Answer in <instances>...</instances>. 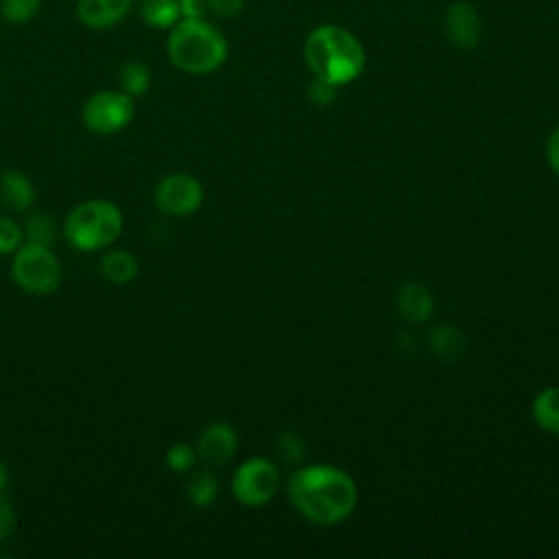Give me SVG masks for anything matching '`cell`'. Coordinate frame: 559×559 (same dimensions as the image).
I'll list each match as a JSON object with an SVG mask.
<instances>
[{"label":"cell","instance_id":"1","mask_svg":"<svg viewBox=\"0 0 559 559\" xmlns=\"http://www.w3.org/2000/svg\"><path fill=\"white\" fill-rule=\"evenodd\" d=\"M286 496L304 520L319 526L345 522L358 504L354 478L328 463L297 467L286 483Z\"/></svg>","mask_w":559,"mask_h":559},{"label":"cell","instance_id":"2","mask_svg":"<svg viewBox=\"0 0 559 559\" xmlns=\"http://www.w3.org/2000/svg\"><path fill=\"white\" fill-rule=\"evenodd\" d=\"M304 61L312 76L338 87L356 81L367 63L362 41L341 24H319L304 41Z\"/></svg>","mask_w":559,"mask_h":559},{"label":"cell","instance_id":"3","mask_svg":"<svg viewBox=\"0 0 559 559\" xmlns=\"http://www.w3.org/2000/svg\"><path fill=\"white\" fill-rule=\"evenodd\" d=\"M168 61L192 76L216 72L229 55V41L218 26L199 20H179L166 39Z\"/></svg>","mask_w":559,"mask_h":559},{"label":"cell","instance_id":"4","mask_svg":"<svg viewBox=\"0 0 559 559\" xmlns=\"http://www.w3.org/2000/svg\"><path fill=\"white\" fill-rule=\"evenodd\" d=\"M124 229L122 210L109 199H87L70 210L63 221V238L83 253L100 251L114 245Z\"/></svg>","mask_w":559,"mask_h":559},{"label":"cell","instance_id":"5","mask_svg":"<svg viewBox=\"0 0 559 559\" xmlns=\"http://www.w3.org/2000/svg\"><path fill=\"white\" fill-rule=\"evenodd\" d=\"M9 273L17 288L37 297L52 295L63 280V269L57 253L37 242H22L11 253Z\"/></svg>","mask_w":559,"mask_h":559},{"label":"cell","instance_id":"6","mask_svg":"<svg viewBox=\"0 0 559 559\" xmlns=\"http://www.w3.org/2000/svg\"><path fill=\"white\" fill-rule=\"evenodd\" d=\"M135 98L122 90L94 92L81 107V120L96 135H114L131 124Z\"/></svg>","mask_w":559,"mask_h":559},{"label":"cell","instance_id":"7","mask_svg":"<svg viewBox=\"0 0 559 559\" xmlns=\"http://www.w3.org/2000/svg\"><path fill=\"white\" fill-rule=\"evenodd\" d=\"M282 485L280 467L275 461L253 456L242 461L231 474V496L245 507H264L271 502Z\"/></svg>","mask_w":559,"mask_h":559},{"label":"cell","instance_id":"8","mask_svg":"<svg viewBox=\"0 0 559 559\" xmlns=\"http://www.w3.org/2000/svg\"><path fill=\"white\" fill-rule=\"evenodd\" d=\"M203 183L190 173H168L164 175L153 192L157 210L168 216H192L203 203Z\"/></svg>","mask_w":559,"mask_h":559},{"label":"cell","instance_id":"9","mask_svg":"<svg viewBox=\"0 0 559 559\" xmlns=\"http://www.w3.org/2000/svg\"><path fill=\"white\" fill-rule=\"evenodd\" d=\"M443 35L456 50H472L483 37L478 9L467 0H454L443 11Z\"/></svg>","mask_w":559,"mask_h":559},{"label":"cell","instance_id":"10","mask_svg":"<svg viewBox=\"0 0 559 559\" xmlns=\"http://www.w3.org/2000/svg\"><path fill=\"white\" fill-rule=\"evenodd\" d=\"M194 450L197 459L205 465H225L234 459L238 450V435L229 424L212 421L199 432Z\"/></svg>","mask_w":559,"mask_h":559},{"label":"cell","instance_id":"11","mask_svg":"<svg viewBox=\"0 0 559 559\" xmlns=\"http://www.w3.org/2000/svg\"><path fill=\"white\" fill-rule=\"evenodd\" d=\"M133 0H76V20L92 31L118 26L131 11Z\"/></svg>","mask_w":559,"mask_h":559},{"label":"cell","instance_id":"12","mask_svg":"<svg viewBox=\"0 0 559 559\" xmlns=\"http://www.w3.org/2000/svg\"><path fill=\"white\" fill-rule=\"evenodd\" d=\"M395 308L408 323H426L435 312V299L430 290L417 282H406L397 288Z\"/></svg>","mask_w":559,"mask_h":559},{"label":"cell","instance_id":"13","mask_svg":"<svg viewBox=\"0 0 559 559\" xmlns=\"http://www.w3.org/2000/svg\"><path fill=\"white\" fill-rule=\"evenodd\" d=\"M37 199V190L33 181L20 170H2L0 173V205L9 212H26L33 207Z\"/></svg>","mask_w":559,"mask_h":559},{"label":"cell","instance_id":"14","mask_svg":"<svg viewBox=\"0 0 559 559\" xmlns=\"http://www.w3.org/2000/svg\"><path fill=\"white\" fill-rule=\"evenodd\" d=\"M100 275L111 282V284H118V286H124V284H131L135 277H138V271H140V262L138 258L127 251V249H109L103 258H100Z\"/></svg>","mask_w":559,"mask_h":559},{"label":"cell","instance_id":"15","mask_svg":"<svg viewBox=\"0 0 559 559\" xmlns=\"http://www.w3.org/2000/svg\"><path fill=\"white\" fill-rule=\"evenodd\" d=\"M531 413L542 430L559 437V386H548L539 391L533 397Z\"/></svg>","mask_w":559,"mask_h":559},{"label":"cell","instance_id":"16","mask_svg":"<svg viewBox=\"0 0 559 559\" xmlns=\"http://www.w3.org/2000/svg\"><path fill=\"white\" fill-rule=\"evenodd\" d=\"M140 17L151 28L170 31L181 20L179 2L177 0H142Z\"/></svg>","mask_w":559,"mask_h":559},{"label":"cell","instance_id":"17","mask_svg":"<svg viewBox=\"0 0 559 559\" xmlns=\"http://www.w3.org/2000/svg\"><path fill=\"white\" fill-rule=\"evenodd\" d=\"M428 347L443 360L459 358L465 352V334L456 325H437L428 332Z\"/></svg>","mask_w":559,"mask_h":559},{"label":"cell","instance_id":"18","mask_svg":"<svg viewBox=\"0 0 559 559\" xmlns=\"http://www.w3.org/2000/svg\"><path fill=\"white\" fill-rule=\"evenodd\" d=\"M218 498V480L210 469H201L186 483V500L194 509H207Z\"/></svg>","mask_w":559,"mask_h":559},{"label":"cell","instance_id":"19","mask_svg":"<svg viewBox=\"0 0 559 559\" xmlns=\"http://www.w3.org/2000/svg\"><path fill=\"white\" fill-rule=\"evenodd\" d=\"M151 70L144 61L140 59H129L120 66L118 70V83H120V90L127 92L129 96L138 98V96H144L148 90H151Z\"/></svg>","mask_w":559,"mask_h":559},{"label":"cell","instance_id":"20","mask_svg":"<svg viewBox=\"0 0 559 559\" xmlns=\"http://www.w3.org/2000/svg\"><path fill=\"white\" fill-rule=\"evenodd\" d=\"M22 234H24V242H37V245L50 247L57 238V223L48 212L35 210L26 216L22 225Z\"/></svg>","mask_w":559,"mask_h":559},{"label":"cell","instance_id":"21","mask_svg":"<svg viewBox=\"0 0 559 559\" xmlns=\"http://www.w3.org/2000/svg\"><path fill=\"white\" fill-rule=\"evenodd\" d=\"M275 456L284 465H297L304 461L306 454V443L299 432L295 430H282L275 439Z\"/></svg>","mask_w":559,"mask_h":559},{"label":"cell","instance_id":"22","mask_svg":"<svg viewBox=\"0 0 559 559\" xmlns=\"http://www.w3.org/2000/svg\"><path fill=\"white\" fill-rule=\"evenodd\" d=\"M41 9V0H0V17L7 24H26Z\"/></svg>","mask_w":559,"mask_h":559},{"label":"cell","instance_id":"23","mask_svg":"<svg viewBox=\"0 0 559 559\" xmlns=\"http://www.w3.org/2000/svg\"><path fill=\"white\" fill-rule=\"evenodd\" d=\"M197 461V450L190 443H175L166 450V465L175 474L190 472Z\"/></svg>","mask_w":559,"mask_h":559},{"label":"cell","instance_id":"24","mask_svg":"<svg viewBox=\"0 0 559 559\" xmlns=\"http://www.w3.org/2000/svg\"><path fill=\"white\" fill-rule=\"evenodd\" d=\"M24 242L22 225H17L11 216L0 214V255L13 253Z\"/></svg>","mask_w":559,"mask_h":559},{"label":"cell","instance_id":"25","mask_svg":"<svg viewBox=\"0 0 559 559\" xmlns=\"http://www.w3.org/2000/svg\"><path fill=\"white\" fill-rule=\"evenodd\" d=\"M336 94H338V85L312 76V81H310V85H308V98H310L314 105L328 107V105H332V103L336 100Z\"/></svg>","mask_w":559,"mask_h":559},{"label":"cell","instance_id":"26","mask_svg":"<svg viewBox=\"0 0 559 559\" xmlns=\"http://www.w3.org/2000/svg\"><path fill=\"white\" fill-rule=\"evenodd\" d=\"M205 2H207L210 13H214L216 17H223V20H231L242 13L247 0H205Z\"/></svg>","mask_w":559,"mask_h":559},{"label":"cell","instance_id":"27","mask_svg":"<svg viewBox=\"0 0 559 559\" xmlns=\"http://www.w3.org/2000/svg\"><path fill=\"white\" fill-rule=\"evenodd\" d=\"M17 526V515H15V509L13 504L0 493V542H4L7 537L13 535Z\"/></svg>","mask_w":559,"mask_h":559},{"label":"cell","instance_id":"28","mask_svg":"<svg viewBox=\"0 0 559 559\" xmlns=\"http://www.w3.org/2000/svg\"><path fill=\"white\" fill-rule=\"evenodd\" d=\"M177 2H179L181 20H199V17H205L207 13L205 0H177Z\"/></svg>","mask_w":559,"mask_h":559},{"label":"cell","instance_id":"29","mask_svg":"<svg viewBox=\"0 0 559 559\" xmlns=\"http://www.w3.org/2000/svg\"><path fill=\"white\" fill-rule=\"evenodd\" d=\"M546 159H548V166L559 175V127L550 133L546 142Z\"/></svg>","mask_w":559,"mask_h":559},{"label":"cell","instance_id":"30","mask_svg":"<svg viewBox=\"0 0 559 559\" xmlns=\"http://www.w3.org/2000/svg\"><path fill=\"white\" fill-rule=\"evenodd\" d=\"M9 485V472H7V465L0 463V493L7 489Z\"/></svg>","mask_w":559,"mask_h":559}]
</instances>
